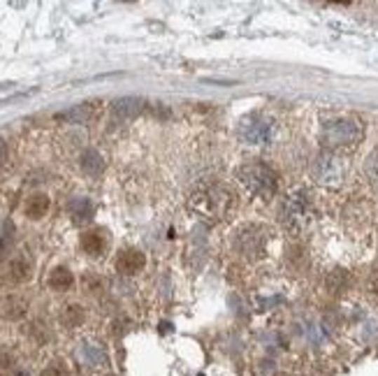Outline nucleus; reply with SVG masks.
Wrapping results in <instances>:
<instances>
[{
	"label": "nucleus",
	"mask_w": 378,
	"mask_h": 376,
	"mask_svg": "<svg viewBox=\"0 0 378 376\" xmlns=\"http://www.w3.org/2000/svg\"><path fill=\"white\" fill-rule=\"evenodd\" d=\"M237 205V195L225 184L218 182H204L200 184L188 198V209L198 216V219L207 223H218L225 221L230 212Z\"/></svg>",
	"instance_id": "obj_1"
},
{
	"label": "nucleus",
	"mask_w": 378,
	"mask_h": 376,
	"mask_svg": "<svg viewBox=\"0 0 378 376\" xmlns=\"http://www.w3.org/2000/svg\"><path fill=\"white\" fill-rule=\"evenodd\" d=\"M365 137V126L358 116H337L323 126L320 142L328 152L342 154L355 149Z\"/></svg>",
	"instance_id": "obj_2"
},
{
	"label": "nucleus",
	"mask_w": 378,
	"mask_h": 376,
	"mask_svg": "<svg viewBox=\"0 0 378 376\" xmlns=\"http://www.w3.org/2000/svg\"><path fill=\"white\" fill-rule=\"evenodd\" d=\"M237 179L246 186L248 193L258 195V198L269 200L271 195L276 193L278 188V179L276 172L269 168L267 163L262 161H248L237 170Z\"/></svg>",
	"instance_id": "obj_3"
},
{
	"label": "nucleus",
	"mask_w": 378,
	"mask_h": 376,
	"mask_svg": "<svg viewBox=\"0 0 378 376\" xmlns=\"http://www.w3.org/2000/svg\"><path fill=\"white\" fill-rule=\"evenodd\" d=\"M311 200L304 191H292L283 198L281 209H278V216H281L283 228L288 232H302L306 230V225L311 223Z\"/></svg>",
	"instance_id": "obj_4"
},
{
	"label": "nucleus",
	"mask_w": 378,
	"mask_h": 376,
	"mask_svg": "<svg viewBox=\"0 0 378 376\" xmlns=\"http://www.w3.org/2000/svg\"><path fill=\"white\" fill-rule=\"evenodd\" d=\"M346 172H349V161L335 152L320 154L311 165V177L323 186H339L344 182Z\"/></svg>",
	"instance_id": "obj_5"
},
{
	"label": "nucleus",
	"mask_w": 378,
	"mask_h": 376,
	"mask_svg": "<svg viewBox=\"0 0 378 376\" xmlns=\"http://www.w3.org/2000/svg\"><path fill=\"white\" fill-rule=\"evenodd\" d=\"M237 135L241 142H246V145H253V147L267 145L271 140V135H274V119L264 116L260 112L248 114L239 121Z\"/></svg>",
	"instance_id": "obj_6"
},
{
	"label": "nucleus",
	"mask_w": 378,
	"mask_h": 376,
	"mask_svg": "<svg viewBox=\"0 0 378 376\" xmlns=\"http://www.w3.org/2000/svg\"><path fill=\"white\" fill-rule=\"evenodd\" d=\"M264 242H267V237H264V230L258 228V225H246L244 230H239L237 235V251L241 255H246V258H260L264 253Z\"/></svg>",
	"instance_id": "obj_7"
},
{
	"label": "nucleus",
	"mask_w": 378,
	"mask_h": 376,
	"mask_svg": "<svg viewBox=\"0 0 378 376\" xmlns=\"http://www.w3.org/2000/svg\"><path fill=\"white\" fill-rule=\"evenodd\" d=\"M147 265V258L144 253L137 251V249H123L116 255V269L121 274H137L142 267Z\"/></svg>",
	"instance_id": "obj_8"
},
{
	"label": "nucleus",
	"mask_w": 378,
	"mask_h": 376,
	"mask_svg": "<svg viewBox=\"0 0 378 376\" xmlns=\"http://www.w3.org/2000/svg\"><path fill=\"white\" fill-rule=\"evenodd\" d=\"M107 244H109V237L102 228L86 230L84 235H81V249H84L88 255H93V258H97V255H102L107 251Z\"/></svg>",
	"instance_id": "obj_9"
},
{
	"label": "nucleus",
	"mask_w": 378,
	"mask_h": 376,
	"mask_svg": "<svg viewBox=\"0 0 378 376\" xmlns=\"http://www.w3.org/2000/svg\"><path fill=\"white\" fill-rule=\"evenodd\" d=\"M26 309H28V304L21 295H7L0 300V316L7 321H19L21 316L26 314Z\"/></svg>",
	"instance_id": "obj_10"
},
{
	"label": "nucleus",
	"mask_w": 378,
	"mask_h": 376,
	"mask_svg": "<svg viewBox=\"0 0 378 376\" xmlns=\"http://www.w3.org/2000/svg\"><path fill=\"white\" fill-rule=\"evenodd\" d=\"M47 283H49L51 290L63 293V290H70V288H72L74 276H72V272H70L67 267H54V269H51Z\"/></svg>",
	"instance_id": "obj_11"
},
{
	"label": "nucleus",
	"mask_w": 378,
	"mask_h": 376,
	"mask_svg": "<svg viewBox=\"0 0 378 376\" xmlns=\"http://www.w3.org/2000/svg\"><path fill=\"white\" fill-rule=\"evenodd\" d=\"M10 276L12 281H28L33 276V262H30L26 255H19L10 262Z\"/></svg>",
	"instance_id": "obj_12"
},
{
	"label": "nucleus",
	"mask_w": 378,
	"mask_h": 376,
	"mask_svg": "<svg viewBox=\"0 0 378 376\" xmlns=\"http://www.w3.org/2000/svg\"><path fill=\"white\" fill-rule=\"evenodd\" d=\"M142 112V100L137 98H121L114 102V114L119 119H135Z\"/></svg>",
	"instance_id": "obj_13"
},
{
	"label": "nucleus",
	"mask_w": 378,
	"mask_h": 376,
	"mask_svg": "<svg viewBox=\"0 0 378 376\" xmlns=\"http://www.w3.org/2000/svg\"><path fill=\"white\" fill-rule=\"evenodd\" d=\"M47 212H49V198H47V195H42V193L30 195L28 202H26L28 219H42Z\"/></svg>",
	"instance_id": "obj_14"
},
{
	"label": "nucleus",
	"mask_w": 378,
	"mask_h": 376,
	"mask_svg": "<svg viewBox=\"0 0 378 376\" xmlns=\"http://www.w3.org/2000/svg\"><path fill=\"white\" fill-rule=\"evenodd\" d=\"M95 114V107L90 102L77 105L74 109H67L63 114H58V119H65V121H74V123H86L90 116Z\"/></svg>",
	"instance_id": "obj_15"
},
{
	"label": "nucleus",
	"mask_w": 378,
	"mask_h": 376,
	"mask_svg": "<svg viewBox=\"0 0 378 376\" xmlns=\"http://www.w3.org/2000/svg\"><path fill=\"white\" fill-rule=\"evenodd\" d=\"M70 214L74 221H88L93 216V205L86 198H77L70 202Z\"/></svg>",
	"instance_id": "obj_16"
},
{
	"label": "nucleus",
	"mask_w": 378,
	"mask_h": 376,
	"mask_svg": "<svg viewBox=\"0 0 378 376\" xmlns=\"http://www.w3.org/2000/svg\"><path fill=\"white\" fill-rule=\"evenodd\" d=\"M102 156L95 152V149H88V152H84V156H81V168H84V172H88V175H97V172L102 170Z\"/></svg>",
	"instance_id": "obj_17"
},
{
	"label": "nucleus",
	"mask_w": 378,
	"mask_h": 376,
	"mask_svg": "<svg viewBox=\"0 0 378 376\" xmlns=\"http://www.w3.org/2000/svg\"><path fill=\"white\" fill-rule=\"evenodd\" d=\"M60 321H63L67 328H74V325H79V323L84 321V311H81V307H77V304L65 307V311H63V316H60Z\"/></svg>",
	"instance_id": "obj_18"
},
{
	"label": "nucleus",
	"mask_w": 378,
	"mask_h": 376,
	"mask_svg": "<svg viewBox=\"0 0 378 376\" xmlns=\"http://www.w3.org/2000/svg\"><path fill=\"white\" fill-rule=\"evenodd\" d=\"M42 376H67V367L63 363H51L44 367Z\"/></svg>",
	"instance_id": "obj_19"
},
{
	"label": "nucleus",
	"mask_w": 378,
	"mask_h": 376,
	"mask_svg": "<svg viewBox=\"0 0 378 376\" xmlns=\"http://www.w3.org/2000/svg\"><path fill=\"white\" fill-rule=\"evenodd\" d=\"M367 172H369V179H372V184H374V186H378V156L369 158Z\"/></svg>",
	"instance_id": "obj_20"
},
{
	"label": "nucleus",
	"mask_w": 378,
	"mask_h": 376,
	"mask_svg": "<svg viewBox=\"0 0 378 376\" xmlns=\"http://www.w3.org/2000/svg\"><path fill=\"white\" fill-rule=\"evenodd\" d=\"M372 293H374L376 300H378V272H376V276L372 279Z\"/></svg>",
	"instance_id": "obj_21"
},
{
	"label": "nucleus",
	"mask_w": 378,
	"mask_h": 376,
	"mask_svg": "<svg viewBox=\"0 0 378 376\" xmlns=\"http://www.w3.org/2000/svg\"><path fill=\"white\" fill-rule=\"evenodd\" d=\"M0 161H3V147H0Z\"/></svg>",
	"instance_id": "obj_22"
}]
</instances>
